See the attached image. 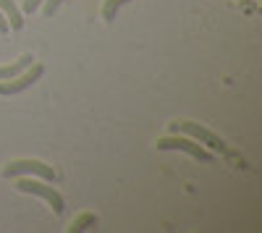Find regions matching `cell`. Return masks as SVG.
<instances>
[{
    "mask_svg": "<svg viewBox=\"0 0 262 233\" xmlns=\"http://www.w3.org/2000/svg\"><path fill=\"white\" fill-rule=\"evenodd\" d=\"M42 6V0H24V13H34Z\"/></svg>",
    "mask_w": 262,
    "mask_h": 233,
    "instance_id": "cell-11",
    "label": "cell"
},
{
    "mask_svg": "<svg viewBox=\"0 0 262 233\" xmlns=\"http://www.w3.org/2000/svg\"><path fill=\"white\" fill-rule=\"evenodd\" d=\"M16 189L18 192H24V194H32V197H39V199H45L50 207H53V213L55 215H60L63 213V207H66V202H63V197L55 192V189L50 186V183H42V181H32V178H21L18 183H16Z\"/></svg>",
    "mask_w": 262,
    "mask_h": 233,
    "instance_id": "cell-4",
    "label": "cell"
},
{
    "mask_svg": "<svg viewBox=\"0 0 262 233\" xmlns=\"http://www.w3.org/2000/svg\"><path fill=\"white\" fill-rule=\"evenodd\" d=\"M3 176L6 178H16V176H39V178H45V181H55V171H53V165L48 162H42V160H13L3 168Z\"/></svg>",
    "mask_w": 262,
    "mask_h": 233,
    "instance_id": "cell-2",
    "label": "cell"
},
{
    "mask_svg": "<svg viewBox=\"0 0 262 233\" xmlns=\"http://www.w3.org/2000/svg\"><path fill=\"white\" fill-rule=\"evenodd\" d=\"M11 27H8V18L3 16V11H0V34H8Z\"/></svg>",
    "mask_w": 262,
    "mask_h": 233,
    "instance_id": "cell-12",
    "label": "cell"
},
{
    "mask_svg": "<svg viewBox=\"0 0 262 233\" xmlns=\"http://www.w3.org/2000/svg\"><path fill=\"white\" fill-rule=\"evenodd\" d=\"M34 63V55L32 53H27V55H21L18 60H13V63H8V66H0V81H6V79H13V76H18L21 71H27L29 66Z\"/></svg>",
    "mask_w": 262,
    "mask_h": 233,
    "instance_id": "cell-6",
    "label": "cell"
},
{
    "mask_svg": "<svg viewBox=\"0 0 262 233\" xmlns=\"http://www.w3.org/2000/svg\"><path fill=\"white\" fill-rule=\"evenodd\" d=\"M170 134H186V136H191L194 142H202V144H207L210 150H215V152H221V155L233 157V152L226 147V142H223L221 136H215L210 129H205V126L194 123V121H173V123H170Z\"/></svg>",
    "mask_w": 262,
    "mask_h": 233,
    "instance_id": "cell-1",
    "label": "cell"
},
{
    "mask_svg": "<svg viewBox=\"0 0 262 233\" xmlns=\"http://www.w3.org/2000/svg\"><path fill=\"white\" fill-rule=\"evenodd\" d=\"M126 3H131V0H105V3H102V18H105V21H116V13H118Z\"/></svg>",
    "mask_w": 262,
    "mask_h": 233,
    "instance_id": "cell-8",
    "label": "cell"
},
{
    "mask_svg": "<svg viewBox=\"0 0 262 233\" xmlns=\"http://www.w3.org/2000/svg\"><path fill=\"white\" fill-rule=\"evenodd\" d=\"M60 6H63V0H42V6H39V8H42V13H45V16L50 18Z\"/></svg>",
    "mask_w": 262,
    "mask_h": 233,
    "instance_id": "cell-9",
    "label": "cell"
},
{
    "mask_svg": "<svg viewBox=\"0 0 262 233\" xmlns=\"http://www.w3.org/2000/svg\"><path fill=\"white\" fill-rule=\"evenodd\" d=\"M84 225H95V215H81L79 220H74V223H71V228H69V230H84Z\"/></svg>",
    "mask_w": 262,
    "mask_h": 233,
    "instance_id": "cell-10",
    "label": "cell"
},
{
    "mask_svg": "<svg viewBox=\"0 0 262 233\" xmlns=\"http://www.w3.org/2000/svg\"><path fill=\"white\" fill-rule=\"evenodd\" d=\"M42 74H45V66H42V63H32V66H29L27 71H21L18 76L0 81V95H3V97H11V95L24 92V89L34 87V84L42 79Z\"/></svg>",
    "mask_w": 262,
    "mask_h": 233,
    "instance_id": "cell-5",
    "label": "cell"
},
{
    "mask_svg": "<svg viewBox=\"0 0 262 233\" xmlns=\"http://www.w3.org/2000/svg\"><path fill=\"white\" fill-rule=\"evenodd\" d=\"M158 150H181V152H186V155H191V157H196V160H202V162H212L215 157L205 150V147H200L191 136H186V134H170V136H163V139H158Z\"/></svg>",
    "mask_w": 262,
    "mask_h": 233,
    "instance_id": "cell-3",
    "label": "cell"
},
{
    "mask_svg": "<svg viewBox=\"0 0 262 233\" xmlns=\"http://www.w3.org/2000/svg\"><path fill=\"white\" fill-rule=\"evenodd\" d=\"M0 11H3V16L8 18V27L13 32L24 29V16H21V11L13 6V0H0Z\"/></svg>",
    "mask_w": 262,
    "mask_h": 233,
    "instance_id": "cell-7",
    "label": "cell"
}]
</instances>
